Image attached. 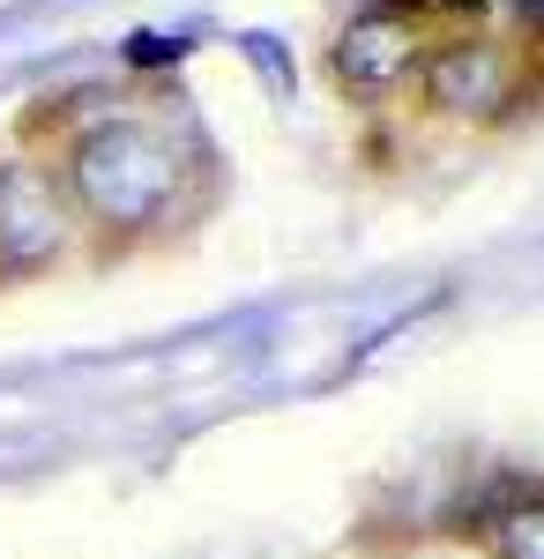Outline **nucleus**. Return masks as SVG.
I'll list each match as a JSON object with an SVG mask.
<instances>
[{
    "label": "nucleus",
    "instance_id": "nucleus-1",
    "mask_svg": "<svg viewBox=\"0 0 544 559\" xmlns=\"http://www.w3.org/2000/svg\"><path fill=\"white\" fill-rule=\"evenodd\" d=\"M179 179H187V157L150 120H97L68 150V194L105 231H150V224H165L172 202H179Z\"/></svg>",
    "mask_w": 544,
    "mask_h": 559
},
{
    "label": "nucleus",
    "instance_id": "nucleus-6",
    "mask_svg": "<svg viewBox=\"0 0 544 559\" xmlns=\"http://www.w3.org/2000/svg\"><path fill=\"white\" fill-rule=\"evenodd\" d=\"M522 15H530V23H544V0H522Z\"/></svg>",
    "mask_w": 544,
    "mask_h": 559
},
{
    "label": "nucleus",
    "instance_id": "nucleus-2",
    "mask_svg": "<svg viewBox=\"0 0 544 559\" xmlns=\"http://www.w3.org/2000/svg\"><path fill=\"white\" fill-rule=\"evenodd\" d=\"M68 254V202L38 165H0V276H38Z\"/></svg>",
    "mask_w": 544,
    "mask_h": 559
},
{
    "label": "nucleus",
    "instance_id": "nucleus-4",
    "mask_svg": "<svg viewBox=\"0 0 544 559\" xmlns=\"http://www.w3.org/2000/svg\"><path fill=\"white\" fill-rule=\"evenodd\" d=\"M425 97L440 112H493L507 97V52L493 38H448L425 60Z\"/></svg>",
    "mask_w": 544,
    "mask_h": 559
},
{
    "label": "nucleus",
    "instance_id": "nucleus-3",
    "mask_svg": "<svg viewBox=\"0 0 544 559\" xmlns=\"http://www.w3.org/2000/svg\"><path fill=\"white\" fill-rule=\"evenodd\" d=\"M411 68H418V23H411V15H395V8H366V15L343 23V38H335V83H343V90L380 97V90L403 83Z\"/></svg>",
    "mask_w": 544,
    "mask_h": 559
},
{
    "label": "nucleus",
    "instance_id": "nucleus-5",
    "mask_svg": "<svg viewBox=\"0 0 544 559\" xmlns=\"http://www.w3.org/2000/svg\"><path fill=\"white\" fill-rule=\"evenodd\" d=\"M493 552L500 559H544V500H522L493 522Z\"/></svg>",
    "mask_w": 544,
    "mask_h": 559
}]
</instances>
